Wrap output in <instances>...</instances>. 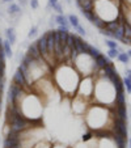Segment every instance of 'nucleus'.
Masks as SVG:
<instances>
[{"instance_id": "nucleus-1", "label": "nucleus", "mask_w": 131, "mask_h": 148, "mask_svg": "<svg viewBox=\"0 0 131 148\" xmlns=\"http://www.w3.org/2000/svg\"><path fill=\"white\" fill-rule=\"evenodd\" d=\"M12 81H13L14 84H17V85H20V87H23L24 89L28 92V88H29V84H28V81H26V79H25V76H24V73L21 72V71L17 68V71L14 72V75H13V79H12Z\"/></svg>"}, {"instance_id": "nucleus-2", "label": "nucleus", "mask_w": 131, "mask_h": 148, "mask_svg": "<svg viewBox=\"0 0 131 148\" xmlns=\"http://www.w3.org/2000/svg\"><path fill=\"white\" fill-rule=\"evenodd\" d=\"M25 139H16V138H4L3 145L4 148H14V147H21Z\"/></svg>"}, {"instance_id": "nucleus-3", "label": "nucleus", "mask_w": 131, "mask_h": 148, "mask_svg": "<svg viewBox=\"0 0 131 148\" xmlns=\"http://www.w3.org/2000/svg\"><path fill=\"white\" fill-rule=\"evenodd\" d=\"M109 64H112V62L109 60V58H106L102 54H100V55L95 59V71L100 70V68L102 70L104 67H106V66H109Z\"/></svg>"}, {"instance_id": "nucleus-4", "label": "nucleus", "mask_w": 131, "mask_h": 148, "mask_svg": "<svg viewBox=\"0 0 131 148\" xmlns=\"http://www.w3.org/2000/svg\"><path fill=\"white\" fill-rule=\"evenodd\" d=\"M28 55H30L32 58L36 59V60H39V59H42V55H41V53H39L38 45H37V41L33 42L32 45H29V47H28Z\"/></svg>"}, {"instance_id": "nucleus-5", "label": "nucleus", "mask_w": 131, "mask_h": 148, "mask_svg": "<svg viewBox=\"0 0 131 148\" xmlns=\"http://www.w3.org/2000/svg\"><path fill=\"white\" fill-rule=\"evenodd\" d=\"M101 75L105 76V77H108L109 80H110L114 75H117V70L114 68L113 64H109V66H106V67L102 68V73H101Z\"/></svg>"}, {"instance_id": "nucleus-6", "label": "nucleus", "mask_w": 131, "mask_h": 148, "mask_svg": "<svg viewBox=\"0 0 131 148\" xmlns=\"http://www.w3.org/2000/svg\"><path fill=\"white\" fill-rule=\"evenodd\" d=\"M115 113H117V117L115 118L127 121V109H126V105H117V108H115Z\"/></svg>"}, {"instance_id": "nucleus-7", "label": "nucleus", "mask_w": 131, "mask_h": 148, "mask_svg": "<svg viewBox=\"0 0 131 148\" xmlns=\"http://www.w3.org/2000/svg\"><path fill=\"white\" fill-rule=\"evenodd\" d=\"M123 36H125V30H123V23H122V24H119V26L114 32H112V38L121 41L123 38Z\"/></svg>"}, {"instance_id": "nucleus-8", "label": "nucleus", "mask_w": 131, "mask_h": 148, "mask_svg": "<svg viewBox=\"0 0 131 148\" xmlns=\"http://www.w3.org/2000/svg\"><path fill=\"white\" fill-rule=\"evenodd\" d=\"M54 21H55L58 25H64V26H70V23H68V17L64 16L63 13L62 14H56L54 17Z\"/></svg>"}, {"instance_id": "nucleus-9", "label": "nucleus", "mask_w": 131, "mask_h": 148, "mask_svg": "<svg viewBox=\"0 0 131 148\" xmlns=\"http://www.w3.org/2000/svg\"><path fill=\"white\" fill-rule=\"evenodd\" d=\"M7 13L11 14V16H19L20 13H21V8H20L19 4H14V3H11L8 7V11H7Z\"/></svg>"}, {"instance_id": "nucleus-10", "label": "nucleus", "mask_w": 131, "mask_h": 148, "mask_svg": "<svg viewBox=\"0 0 131 148\" xmlns=\"http://www.w3.org/2000/svg\"><path fill=\"white\" fill-rule=\"evenodd\" d=\"M92 24L96 26L97 29H104L105 28V24H106V21L104 18H101L100 16H98L97 13H96V16H95V18H93V21H92Z\"/></svg>"}, {"instance_id": "nucleus-11", "label": "nucleus", "mask_w": 131, "mask_h": 148, "mask_svg": "<svg viewBox=\"0 0 131 148\" xmlns=\"http://www.w3.org/2000/svg\"><path fill=\"white\" fill-rule=\"evenodd\" d=\"M5 37H7V39L11 42V45L16 43V34H14L13 28H8V29H7V30H5Z\"/></svg>"}, {"instance_id": "nucleus-12", "label": "nucleus", "mask_w": 131, "mask_h": 148, "mask_svg": "<svg viewBox=\"0 0 131 148\" xmlns=\"http://www.w3.org/2000/svg\"><path fill=\"white\" fill-rule=\"evenodd\" d=\"M3 49H4V53H5V56H9V58H11L12 54H13L12 53V45L7 38L3 41Z\"/></svg>"}, {"instance_id": "nucleus-13", "label": "nucleus", "mask_w": 131, "mask_h": 148, "mask_svg": "<svg viewBox=\"0 0 131 148\" xmlns=\"http://www.w3.org/2000/svg\"><path fill=\"white\" fill-rule=\"evenodd\" d=\"M68 17V23H70V26H72L73 29H76L80 24H79V17L76 16V14H70Z\"/></svg>"}, {"instance_id": "nucleus-14", "label": "nucleus", "mask_w": 131, "mask_h": 148, "mask_svg": "<svg viewBox=\"0 0 131 148\" xmlns=\"http://www.w3.org/2000/svg\"><path fill=\"white\" fill-rule=\"evenodd\" d=\"M118 60L121 62V63H123V64H127V63H130V56L127 55V53H119L118 54Z\"/></svg>"}, {"instance_id": "nucleus-15", "label": "nucleus", "mask_w": 131, "mask_h": 148, "mask_svg": "<svg viewBox=\"0 0 131 148\" xmlns=\"http://www.w3.org/2000/svg\"><path fill=\"white\" fill-rule=\"evenodd\" d=\"M80 12H81V14H83L86 20H89L91 23L93 21V18H95V16H96L95 9H93V11H80Z\"/></svg>"}, {"instance_id": "nucleus-16", "label": "nucleus", "mask_w": 131, "mask_h": 148, "mask_svg": "<svg viewBox=\"0 0 131 148\" xmlns=\"http://www.w3.org/2000/svg\"><path fill=\"white\" fill-rule=\"evenodd\" d=\"M115 103L117 105H125L126 103V97L123 95V92H119L115 95Z\"/></svg>"}, {"instance_id": "nucleus-17", "label": "nucleus", "mask_w": 131, "mask_h": 148, "mask_svg": "<svg viewBox=\"0 0 131 148\" xmlns=\"http://www.w3.org/2000/svg\"><path fill=\"white\" fill-rule=\"evenodd\" d=\"M123 30H125V37L131 38V24L128 21H123Z\"/></svg>"}, {"instance_id": "nucleus-18", "label": "nucleus", "mask_w": 131, "mask_h": 148, "mask_svg": "<svg viewBox=\"0 0 131 148\" xmlns=\"http://www.w3.org/2000/svg\"><path fill=\"white\" fill-rule=\"evenodd\" d=\"M100 54H101V51L98 50L97 47H93V46H92V47H91V50H89V53H88V55H89L92 59H96L98 55H100Z\"/></svg>"}, {"instance_id": "nucleus-19", "label": "nucleus", "mask_w": 131, "mask_h": 148, "mask_svg": "<svg viewBox=\"0 0 131 148\" xmlns=\"http://www.w3.org/2000/svg\"><path fill=\"white\" fill-rule=\"evenodd\" d=\"M118 54H119V49H109V51H108L109 58H117Z\"/></svg>"}, {"instance_id": "nucleus-20", "label": "nucleus", "mask_w": 131, "mask_h": 148, "mask_svg": "<svg viewBox=\"0 0 131 148\" xmlns=\"http://www.w3.org/2000/svg\"><path fill=\"white\" fill-rule=\"evenodd\" d=\"M123 85H125L126 90H127L128 93H131V79H128L127 76H126V77L123 79Z\"/></svg>"}, {"instance_id": "nucleus-21", "label": "nucleus", "mask_w": 131, "mask_h": 148, "mask_svg": "<svg viewBox=\"0 0 131 148\" xmlns=\"http://www.w3.org/2000/svg\"><path fill=\"white\" fill-rule=\"evenodd\" d=\"M106 46H108L109 49H118L119 46H118V43L115 41H113V39H108V41H105Z\"/></svg>"}, {"instance_id": "nucleus-22", "label": "nucleus", "mask_w": 131, "mask_h": 148, "mask_svg": "<svg viewBox=\"0 0 131 148\" xmlns=\"http://www.w3.org/2000/svg\"><path fill=\"white\" fill-rule=\"evenodd\" d=\"M63 56H64V59H71L70 56H71V47L70 46H64L63 47Z\"/></svg>"}, {"instance_id": "nucleus-23", "label": "nucleus", "mask_w": 131, "mask_h": 148, "mask_svg": "<svg viewBox=\"0 0 131 148\" xmlns=\"http://www.w3.org/2000/svg\"><path fill=\"white\" fill-rule=\"evenodd\" d=\"M51 8H53L54 11H55L58 14H62V13H63V8H62V5H60V4H59V3L53 4V5H51Z\"/></svg>"}, {"instance_id": "nucleus-24", "label": "nucleus", "mask_w": 131, "mask_h": 148, "mask_svg": "<svg viewBox=\"0 0 131 148\" xmlns=\"http://www.w3.org/2000/svg\"><path fill=\"white\" fill-rule=\"evenodd\" d=\"M37 33H38V28H37V26H33V28L29 30L28 37H29V38H34V37L37 36Z\"/></svg>"}, {"instance_id": "nucleus-25", "label": "nucleus", "mask_w": 131, "mask_h": 148, "mask_svg": "<svg viewBox=\"0 0 131 148\" xmlns=\"http://www.w3.org/2000/svg\"><path fill=\"white\" fill-rule=\"evenodd\" d=\"M66 45L70 46V47H72L73 46V34L68 33V37H67V39H66Z\"/></svg>"}, {"instance_id": "nucleus-26", "label": "nucleus", "mask_w": 131, "mask_h": 148, "mask_svg": "<svg viewBox=\"0 0 131 148\" xmlns=\"http://www.w3.org/2000/svg\"><path fill=\"white\" fill-rule=\"evenodd\" d=\"M92 136H93V132L89 131V132H86V134H84L81 139H83V142H88L89 139H92Z\"/></svg>"}, {"instance_id": "nucleus-27", "label": "nucleus", "mask_w": 131, "mask_h": 148, "mask_svg": "<svg viewBox=\"0 0 131 148\" xmlns=\"http://www.w3.org/2000/svg\"><path fill=\"white\" fill-rule=\"evenodd\" d=\"M75 30H76V32H78V33H79V34H80V36H84V37H85V36H86V32H85V29H84V28H83V26H81V25H79V26H78V28H76V29H75Z\"/></svg>"}, {"instance_id": "nucleus-28", "label": "nucleus", "mask_w": 131, "mask_h": 148, "mask_svg": "<svg viewBox=\"0 0 131 148\" xmlns=\"http://www.w3.org/2000/svg\"><path fill=\"white\" fill-rule=\"evenodd\" d=\"M100 33L102 34V36H106V37H110V38H112V32H109L108 29H100Z\"/></svg>"}, {"instance_id": "nucleus-29", "label": "nucleus", "mask_w": 131, "mask_h": 148, "mask_svg": "<svg viewBox=\"0 0 131 148\" xmlns=\"http://www.w3.org/2000/svg\"><path fill=\"white\" fill-rule=\"evenodd\" d=\"M58 32H70V26H64V25H58Z\"/></svg>"}, {"instance_id": "nucleus-30", "label": "nucleus", "mask_w": 131, "mask_h": 148, "mask_svg": "<svg viewBox=\"0 0 131 148\" xmlns=\"http://www.w3.org/2000/svg\"><path fill=\"white\" fill-rule=\"evenodd\" d=\"M29 4H30V7H32L33 9H37V8H38V0H30V3H29Z\"/></svg>"}, {"instance_id": "nucleus-31", "label": "nucleus", "mask_w": 131, "mask_h": 148, "mask_svg": "<svg viewBox=\"0 0 131 148\" xmlns=\"http://www.w3.org/2000/svg\"><path fill=\"white\" fill-rule=\"evenodd\" d=\"M130 41H131V38H128V37H125V36H123V38L121 39V42H122L123 45H130Z\"/></svg>"}, {"instance_id": "nucleus-32", "label": "nucleus", "mask_w": 131, "mask_h": 148, "mask_svg": "<svg viewBox=\"0 0 131 148\" xmlns=\"http://www.w3.org/2000/svg\"><path fill=\"white\" fill-rule=\"evenodd\" d=\"M55 3H58V0H49L47 8H51V5H53V4H55Z\"/></svg>"}, {"instance_id": "nucleus-33", "label": "nucleus", "mask_w": 131, "mask_h": 148, "mask_svg": "<svg viewBox=\"0 0 131 148\" xmlns=\"http://www.w3.org/2000/svg\"><path fill=\"white\" fill-rule=\"evenodd\" d=\"M8 3H13V0H1L0 4H8Z\"/></svg>"}, {"instance_id": "nucleus-34", "label": "nucleus", "mask_w": 131, "mask_h": 148, "mask_svg": "<svg viewBox=\"0 0 131 148\" xmlns=\"http://www.w3.org/2000/svg\"><path fill=\"white\" fill-rule=\"evenodd\" d=\"M1 46H3V39L0 38V47H1Z\"/></svg>"}, {"instance_id": "nucleus-35", "label": "nucleus", "mask_w": 131, "mask_h": 148, "mask_svg": "<svg viewBox=\"0 0 131 148\" xmlns=\"http://www.w3.org/2000/svg\"><path fill=\"white\" fill-rule=\"evenodd\" d=\"M127 55H128V56H130V58H131V50H128V51H127Z\"/></svg>"}, {"instance_id": "nucleus-36", "label": "nucleus", "mask_w": 131, "mask_h": 148, "mask_svg": "<svg viewBox=\"0 0 131 148\" xmlns=\"http://www.w3.org/2000/svg\"><path fill=\"white\" fill-rule=\"evenodd\" d=\"M81 1H83V0H76V4H80Z\"/></svg>"}, {"instance_id": "nucleus-37", "label": "nucleus", "mask_w": 131, "mask_h": 148, "mask_svg": "<svg viewBox=\"0 0 131 148\" xmlns=\"http://www.w3.org/2000/svg\"><path fill=\"white\" fill-rule=\"evenodd\" d=\"M66 1H67V3H71V0H66Z\"/></svg>"}, {"instance_id": "nucleus-38", "label": "nucleus", "mask_w": 131, "mask_h": 148, "mask_svg": "<svg viewBox=\"0 0 131 148\" xmlns=\"http://www.w3.org/2000/svg\"><path fill=\"white\" fill-rule=\"evenodd\" d=\"M130 148H131V138H130Z\"/></svg>"}, {"instance_id": "nucleus-39", "label": "nucleus", "mask_w": 131, "mask_h": 148, "mask_svg": "<svg viewBox=\"0 0 131 148\" xmlns=\"http://www.w3.org/2000/svg\"><path fill=\"white\" fill-rule=\"evenodd\" d=\"M130 45H131V41H130Z\"/></svg>"}, {"instance_id": "nucleus-40", "label": "nucleus", "mask_w": 131, "mask_h": 148, "mask_svg": "<svg viewBox=\"0 0 131 148\" xmlns=\"http://www.w3.org/2000/svg\"><path fill=\"white\" fill-rule=\"evenodd\" d=\"M19 1H21V0H19Z\"/></svg>"}]
</instances>
